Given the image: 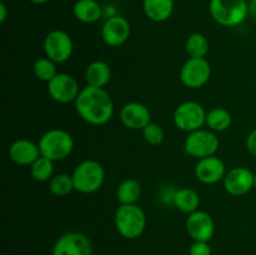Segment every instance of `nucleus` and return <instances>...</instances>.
I'll list each match as a JSON object with an SVG mask.
<instances>
[{"instance_id": "20", "label": "nucleus", "mask_w": 256, "mask_h": 255, "mask_svg": "<svg viewBox=\"0 0 256 255\" xmlns=\"http://www.w3.org/2000/svg\"><path fill=\"white\" fill-rule=\"evenodd\" d=\"M172 202L179 212L189 215L199 210L200 196L195 190L190 189V188H180L174 192Z\"/></svg>"}, {"instance_id": "24", "label": "nucleus", "mask_w": 256, "mask_h": 255, "mask_svg": "<svg viewBox=\"0 0 256 255\" xmlns=\"http://www.w3.org/2000/svg\"><path fill=\"white\" fill-rule=\"evenodd\" d=\"M210 44L208 38L200 32L189 35L185 42V50L189 58H205L209 52Z\"/></svg>"}, {"instance_id": "30", "label": "nucleus", "mask_w": 256, "mask_h": 255, "mask_svg": "<svg viewBox=\"0 0 256 255\" xmlns=\"http://www.w3.org/2000/svg\"><path fill=\"white\" fill-rule=\"evenodd\" d=\"M245 146L252 156H256V129L249 132V135L246 136V142H245Z\"/></svg>"}, {"instance_id": "25", "label": "nucleus", "mask_w": 256, "mask_h": 255, "mask_svg": "<svg viewBox=\"0 0 256 255\" xmlns=\"http://www.w3.org/2000/svg\"><path fill=\"white\" fill-rule=\"evenodd\" d=\"M29 168L32 178L39 182H49L54 176V162L42 155H40Z\"/></svg>"}, {"instance_id": "5", "label": "nucleus", "mask_w": 256, "mask_h": 255, "mask_svg": "<svg viewBox=\"0 0 256 255\" xmlns=\"http://www.w3.org/2000/svg\"><path fill=\"white\" fill-rule=\"evenodd\" d=\"M209 12L218 24L226 28L242 24L250 15L246 0H210Z\"/></svg>"}, {"instance_id": "27", "label": "nucleus", "mask_w": 256, "mask_h": 255, "mask_svg": "<svg viewBox=\"0 0 256 255\" xmlns=\"http://www.w3.org/2000/svg\"><path fill=\"white\" fill-rule=\"evenodd\" d=\"M32 72H34L35 78L38 80L48 84L58 74L56 62H54L46 56L39 58V59L35 60L34 65H32Z\"/></svg>"}, {"instance_id": "22", "label": "nucleus", "mask_w": 256, "mask_h": 255, "mask_svg": "<svg viewBox=\"0 0 256 255\" xmlns=\"http://www.w3.org/2000/svg\"><path fill=\"white\" fill-rule=\"evenodd\" d=\"M142 192V184L136 179L122 180L116 189V199L120 205H130L136 204L138 200L140 199Z\"/></svg>"}, {"instance_id": "16", "label": "nucleus", "mask_w": 256, "mask_h": 255, "mask_svg": "<svg viewBox=\"0 0 256 255\" xmlns=\"http://www.w3.org/2000/svg\"><path fill=\"white\" fill-rule=\"evenodd\" d=\"M120 122L130 130H142L152 122V112L146 105L130 102L120 109Z\"/></svg>"}, {"instance_id": "26", "label": "nucleus", "mask_w": 256, "mask_h": 255, "mask_svg": "<svg viewBox=\"0 0 256 255\" xmlns=\"http://www.w3.org/2000/svg\"><path fill=\"white\" fill-rule=\"evenodd\" d=\"M75 190L72 176L69 174H56L49 180V192L55 196H66Z\"/></svg>"}, {"instance_id": "32", "label": "nucleus", "mask_w": 256, "mask_h": 255, "mask_svg": "<svg viewBox=\"0 0 256 255\" xmlns=\"http://www.w3.org/2000/svg\"><path fill=\"white\" fill-rule=\"evenodd\" d=\"M249 14L256 18V0H250L249 2Z\"/></svg>"}, {"instance_id": "13", "label": "nucleus", "mask_w": 256, "mask_h": 255, "mask_svg": "<svg viewBox=\"0 0 256 255\" xmlns=\"http://www.w3.org/2000/svg\"><path fill=\"white\" fill-rule=\"evenodd\" d=\"M255 174L246 166H235L226 172L222 186L228 194L232 196H242L246 195L252 189H254Z\"/></svg>"}, {"instance_id": "9", "label": "nucleus", "mask_w": 256, "mask_h": 255, "mask_svg": "<svg viewBox=\"0 0 256 255\" xmlns=\"http://www.w3.org/2000/svg\"><path fill=\"white\" fill-rule=\"evenodd\" d=\"M74 42L70 35L62 30H52L44 39L45 56L54 62H65L72 58Z\"/></svg>"}, {"instance_id": "8", "label": "nucleus", "mask_w": 256, "mask_h": 255, "mask_svg": "<svg viewBox=\"0 0 256 255\" xmlns=\"http://www.w3.org/2000/svg\"><path fill=\"white\" fill-rule=\"evenodd\" d=\"M212 78V65L205 58H189L180 69V82L189 89H200Z\"/></svg>"}, {"instance_id": "29", "label": "nucleus", "mask_w": 256, "mask_h": 255, "mask_svg": "<svg viewBox=\"0 0 256 255\" xmlns=\"http://www.w3.org/2000/svg\"><path fill=\"white\" fill-rule=\"evenodd\" d=\"M212 246L208 242H192L189 248V255H212Z\"/></svg>"}, {"instance_id": "10", "label": "nucleus", "mask_w": 256, "mask_h": 255, "mask_svg": "<svg viewBox=\"0 0 256 255\" xmlns=\"http://www.w3.org/2000/svg\"><path fill=\"white\" fill-rule=\"evenodd\" d=\"M80 90L82 89L79 88L76 79L66 72H58L48 82V94L59 104L75 102Z\"/></svg>"}, {"instance_id": "1", "label": "nucleus", "mask_w": 256, "mask_h": 255, "mask_svg": "<svg viewBox=\"0 0 256 255\" xmlns=\"http://www.w3.org/2000/svg\"><path fill=\"white\" fill-rule=\"evenodd\" d=\"M75 110L84 122L92 125H104L114 115V102L105 88L86 85L75 100Z\"/></svg>"}, {"instance_id": "18", "label": "nucleus", "mask_w": 256, "mask_h": 255, "mask_svg": "<svg viewBox=\"0 0 256 255\" xmlns=\"http://www.w3.org/2000/svg\"><path fill=\"white\" fill-rule=\"evenodd\" d=\"M86 85L95 88H105L112 80V68L104 60H94L85 69Z\"/></svg>"}, {"instance_id": "19", "label": "nucleus", "mask_w": 256, "mask_h": 255, "mask_svg": "<svg viewBox=\"0 0 256 255\" xmlns=\"http://www.w3.org/2000/svg\"><path fill=\"white\" fill-rule=\"evenodd\" d=\"M142 9L152 22H166L174 12V0H142Z\"/></svg>"}, {"instance_id": "11", "label": "nucleus", "mask_w": 256, "mask_h": 255, "mask_svg": "<svg viewBox=\"0 0 256 255\" xmlns=\"http://www.w3.org/2000/svg\"><path fill=\"white\" fill-rule=\"evenodd\" d=\"M52 255H92V242L82 232H65L55 242Z\"/></svg>"}, {"instance_id": "4", "label": "nucleus", "mask_w": 256, "mask_h": 255, "mask_svg": "<svg viewBox=\"0 0 256 255\" xmlns=\"http://www.w3.org/2000/svg\"><path fill=\"white\" fill-rule=\"evenodd\" d=\"M40 154L52 162L64 160L74 150V139L72 134L64 129H50L40 136L39 142Z\"/></svg>"}, {"instance_id": "23", "label": "nucleus", "mask_w": 256, "mask_h": 255, "mask_svg": "<svg viewBox=\"0 0 256 255\" xmlns=\"http://www.w3.org/2000/svg\"><path fill=\"white\" fill-rule=\"evenodd\" d=\"M232 122V114L225 108H212V110L206 112L205 125L208 126V129L212 130V132H225V130L229 129Z\"/></svg>"}, {"instance_id": "12", "label": "nucleus", "mask_w": 256, "mask_h": 255, "mask_svg": "<svg viewBox=\"0 0 256 255\" xmlns=\"http://www.w3.org/2000/svg\"><path fill=\"white\" fill-rule=\"evenodd\" d=\"M185 229L192 242H208L214 238L215 222L212 215L202 210H196L188 215Z\"/></svg>"}, {"instance_id": "2", "label": "nucleus", "mask_w": 256, "mask_h": 255, "mask_svg": "<svg viewBox=\"0 0 256 255\" xmlns=\"http://www.w3.org/2000/svg\"><path fill=\"white\" fill-rule=\"evenodd\" d=\"M114 224L124 239L134 240L142 235L146 228V215L138 204L120 205L115 212Z\"/></svg>"}, {"instance_id": "28", "label": "nucleus", "mask_w": 256, "mask_h": 255, "mask_svg": "<svg viewBox=\"0 0 256 255\" xmlns=\"http://www.w3.org/2000/svg\"><path fill=\"white\" fill-rule=\"evenodd\" d=\"M142 138L145 142L152 146H158V145L162 144L165 139V132L162 129V125L158 122H149L144 129L142 130Z\"/></svg>"}, {"instance_id": "17", "label": "nucleus", "mask_w": 256, "mask_h": 255, "mask_svg": "<svg viewBox=\"0 0 256 255\" xmlns=\"http://www.w3.org/2000/svg\"><path fill=\"white\" fill-rule=\"evenodd\" d=\"M40 155L39 145L25 138L12 142L9 148L10 160L22 166H30Z\"/></svg>"}, {"instance_id": "6", "label": "nucleus", "mask_w": 256, "mask_h": 255, "mask_svg": "<svg viewBox=\"0 0 256 255\" xmlns=\"http://www.w3.org/2000/svg\"><path fill=\"white\" fill-rule=\"evenodd\" d=\"M220 148V139L216 132L210 129L195 130L188 134L184 142L185 154L198 160L216 154Z\"/></svg>"}, {"instance_id": "31", "label": "nucleus", "mask_w": 256, "mask_h": 255, "mask_svg": "<svg viewBox=\"0 0 256 255\" xmlns=\"http://www.w3.org/2000/svg\"><path fill=\"white\" fill-rule=\"evenodd\" d=\"M8 18V9L4 2H0V22H5Z\"/></svg>"}, {"instance_id": "3", "label": "nucleus", "mask_w": 256, "mask_h": 255, "mask_svg": "<svg viewBox=\"0 0 256 255\" xmlns=\"http://www.w3.org/2000/svg\"><path fill=\"white\" fill-rule=\"evenodd\" d=\"M72 176L76 192L82 194H94L104 185L105 170L96 160L86 159L75 166Z\"/></svg>"}, {"instance_id": "21", "label": "nucleus", "mask_w": 256, "mask_h": 255, "mask_svg": "<svg viewBox=\"0 0 256 255\" xmlns=\"http://www.w3.org/2000/svg\"><path fill=\"white\" fill-rule=\"evenodd\" d=\"M76 20L84 24L96 22L102 15V8L96 0H78L72 8Z\"/></svg>"}, {"instance_id": "15", "label": "nucleus", "mask_w": 256, "mask_h": 255, "mask_svg": "<svg viewBox=\"0 0 256 255\" xmlns=\"http://www.w3.org/2000/svg\"><path fill=\"white\" fill-rule=\"evenodd\" d=\"M194 174L195 178L202 184L212 185L224 180L225 174H226V166L219 156L212 155V156L198 160Z\"/></svg>"}, {"instance_id": "7", "label": "nucleus", "mask_w": 256, "mask_h": 255, "mask_svg": "<svg viewBox=\"0 0 256 255\" xmlns=\"http://www.w3.org/2000/svg\"><path fill=\"white\" fill-rule=\"evenodd\" d=\"M206 112L204 106L196 102H184L176 106L172 114L175 126L185 132H192L204 128Z\"/></svg>"}, {"instance_id": "14", "label": "nucleus", "mask_w": 256, "mask_h": 255, "mask_svg": "<svg viewBox=\"0 0 256 255\" xmlns=\"http://www.w3.org/2000/svg\"><path fill=\"white\" fill-rule=\"evenodd\" d=\"M132 34V26L128 19L114 15L105 20L102 28V39L108 46L118 48L128 42Z\"/></svg>"}, {"instance_id": "33", "label": "nucleus", "mask_w": 256, "mask_h": 255, "mask_svg": "<svg viewBox=\"0 0 256 255\" xmlns=\"http://www.w3.org/2000/svg\"><path fill=\"white\" fill-rule=\"evenodd\" d=\"M30 2H32V4H38V5H42V4H45V2H48L49 0H29Z\"/></svg>"}, {"instance_id": "34", "label": "nucleus", "mask_w": 256, "mask_h": 255, "mask_svg": "<svg viewBox=\"0 0 256 255\" xmlns=\"http://www.w3.org/2000/svg\"><path fill=\"white\" fill-rule=\"evenodd\" d=\"M254 188L256 189V174H255V179H254Z\"/></svg>"}]
</instances>
